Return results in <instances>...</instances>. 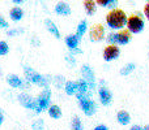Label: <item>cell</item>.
Listing matches in <instances>:
<instances>
[{
	"label": "cell",
	"instance_id": "cell-1",
	"mask_svg": "<svg viewBox=\"0 0 149 130\" xmlns=\"http://www.w3.org/2000/svg\"><path fill=\"white\" fill-rule=\"evenodd\" d=\"M127 14L120 8H114L106 14V23L110 29L114 30H120L127 23Z\"/></svg>",
	"mask_w": 149,
	"mask_h": 130
},
{
	"label": "cell",
	"instance_id": "cell-2",
	"mask_svg": "<svg viewBox=\"0 0 149 130\" xmlns=\"http://www.w3.org/2000/svg\"><path fill=\"white\" fill-rule=\"evenodd\" d=\"M24 76H25V79L29 81L33 85H38L42 89H47L51 83V76H42V74L37 73L33 68L30 66H24Z\"/></svg>",
	"mask_w": 149,
	"mask_h": 130
},
{
	"label": "cell",
	"instance_id": "cell-3",
	"mask_svg": "<svg viewBox=\"0 0 149 130\" xmlns=\"http://www.w3.org/2000/svg\"><path fill=\"white\" fill-rule=\"evenodd\" d=\"M77 102H79V105L81 108V111L84 112L85 116L90 117L95 113L97 111V107H95V103L90 99V96L88 94H76Z\"/></svg>",
	"mask_w": 149,
	"mask_h": 130
},
{
	"label": "cell",
	"instance_id": "cell-4",
	"mask_svg": "<svg viewBox=\"0 0 149 130\" xmlns=\"http://www.w3.org/2000/svg\"><path fill=\"white\" fill-rule=\"evenodd\" d=\"M127 30L130 31L131 34H139L144 30V20H143L140 16H136V14H132L127 18Z\"/></svg>",
	"mask_w": 149,
	"mask_h": 130
},
{
	"label": "cell",
	"instance_id": "cell-5",
	"mask_svg": "<svg viewBox=\"0 0 149 130\" xmlns=\"http://www.w3.org/2000/svg\"><path fill=\"white\" fill-rule=\"evenodd\" d=\"M36 102H37V108L34 112L41 113L45 109H47L50 107V102H51V90L49 87L43 89V91L39 94V96L36 99Z\"/></svg>",
	"mask_w": 149,
	"mask_h": 130
},
{
	"label": "cell",
	"instance_id": "cell-6",
	"mask_svg": "<svg viewBox=\"0 0 149 130\" xmlns=\"http://www.w3.org/2000/svg\"><path fill=\"white\" fill-rule=\"evenodd\" d=\"M81 74H82V77H84V79L86 81L89 90H90V91H94L95 87H97V81H95V77H94V72H93V69L90 68L89 65H82Z\"/></svg>",
	"mask_w": 149,
	"mask_h": 130
},
{
	"label": "cell",
	"instance_id": "cell-7",
	"mask_svg": "<svg viewBox=\"0 0 149 130\" xmlns=\"http://www.w3.org/2000/svg\"><path fill=\"white\" fill-rule=\"evenodd\" d=\"M17 100H18V103H20L24 108H26V109H31V111H36L37 102H36V99H34L33 96H30L29 94H26V92H21V94L17 96Z\"/></svg>",
	"mask_w": 149,
	"mask_h": 130
},
{
	"label": "cell",
	"instance_id": "cell-8",
	"mask_svg": "<svg viewBox=\"0 0 149 130\" xmlns=\"http://www.w3.org/2000/svg\"><path fill=\"white\" fill-rule=\"evenodd\" d=\"M89 38L92 42H101L105 38V29L101 23H94L89 29Z\"/></svg>",
	"mask_w": 149,
	"mask_h": 130
},
{
	"label": "cell",
	"instance_id": "cell-9",
	"mask_svg": "<svg viewBox=\"0 0 149 130\" xmlns=\"http://www.w3.org/2000/svg\"><path fill=\"white\" fill-rule=\"evenodd\" d=\"M120 55V50L116 47V44H109L105 50H103V60L105 61H114L116 60Z\"/></svg>",
	"mask_w": 149,
	"mask_h": 130
},
{
	"label": "cell",
	"instance_id": "cell-10",
	"mask_svg": "<svg viewBox=\"0 0 149 130\" xmlns=\"http://www.w3.org/2000/svg\"><path fill=\"white\" fill-rule=\"evenodd\" d=\"M98 98L102 105H110L113 102V94L106 86H101L98 90Z\"/></svg>",
	"mask_w": 149,
	"mask_h": 130
},
{
	"label": "cell",
	"instance_id": "cell-11",
	"mask_svg": "<svg viewBox=\"0 0 149 130\" xmlns=\"http://www.w3.org/2000/svg\"><path fill=\"white\" fill-rule=\"evenodd\" d=\"M55 13L59 16H63V17H65V16H70L71 14V7L68 5V3L65 1H59L55 4V8H54Z\"/></svg>",
	"mask_w": 149,
	"mask_h": 130
},
{
	"label": "cell",
	"instance_id": "cell-12",
	"mask_svg": "<svg viewBox=\"0 0 149 130\" xmlns=\"http://www.w3.org/2000/svg\"><path fill=\"white\" fill-rule=\"evenodd\" d=\"M7 83L9 85L12 89H20L21 83H22V78H20L17 74L10 73L7 76Z\"/></svg>",
	"mask_w": 149,
	"mask_h": 130
},
{
	"label": "cell",
	"instance_id": "cell-13",
	"mask_svg": "<svg viewBox=\"0 0 149 130\" xmlns=\"http://www.w3.org/2000/svg\"><path fill=\"white\" fill-rule=\"evenodd\" d=\"M82 5H84V10L88 16H93L97 12V3H95V0H84Z\"/></svg>",
	"mask_w": 149,
	"mask_h": 130
},
{
	"label": "cell",
	"instance_id": "cell-14",
	"mask_svg": "<svg viewBox=\"0 0 149 130\" xmlns=\"http://www.w3.org/2000/svg\"><path fill=\"white\" fill-rule=\"evenodd\" d=\"M118 34V44L120 46H124V44H128L130 41H131V33L128 30H124V29H120V31Z\"/></svg>",
	"mask_w": 149,
	"mask_h": 130
},
{
	"label": "cell",
	"instance_id": "cell-15",
	"mask_svg": "<svg viewBox=\"0 0 149 130\" xmlns=\"http://www.w3.org/2000/svg\"><path fill=\"white\" fill-rule=\"evenodd\" d=\"M9 18L12 21H15V22H18V21H21L24 18V10H22V8L13 7L12 9L9 10Z\"/></svg>",
	"mask_w": 149,
	"mask_h": 130
},
{
	"label": "cell",
	"instance_id": "cell-16",
	"mask_svg": "<svg viewBox=\"0 0 149 130\" xmlns=\"http://www.w3.org/2000/svg\"><path fill=\"white\" fill-rule=\"evenodd\" d=\"M45 25H46L47 30H49L55 38L60 39V31H59V29H58V26L54 23V21H51L50 18H47V20H45Z\"/></svg>",
	"mask_w": 149,
	"mask_h": 130
},
{
	"label": "cell",
	"instance_id": "cell-17",
	"mask_svg": "<svg viewBox=\"0 0 149 130\" xmlns=\"http://www.w3.org/2000/svg\"><path fill=\"white\" fill-rule=\"evenodd\" d=\"M47 111H49V116L51 118H54V120H59L60 117H62V108L59 107V105L56 104H52L50 105L49 108H47Z\"/></svg>",
	"mask_w": 149,
	"mask_h": 130
},
{
	"label": "cell",
	"instance_id": "cell-18",
	"mask_svg": "<svg viewBox=\"0 0 149 130\" xmlns=\"http://www.w3.org/2000/svg\"><path fill=\"white\" fill-rule=\"evenodd\" d=\"M64 41H65V44H67V47L70 50H74L79 47L80 39L76 36V34H70V35H67Z\"/></svg>",
	"mask_w": 149,
	"mask_h": 130
},
{
	"label": "cell",
	"instance_id": "cell-19",
	"mask_svg": "<svg viewBox=\"0 0 149 130\" xmlns=\"http://www.w3.org/2000/svg\"><path fill=\"white\" fill-rule=\"evenodd\" d=\"M116 120H118V122L120 124V125H128V124L131 122V116H130V113L126 112V111H119V112L116 113Z\"/></svg>",
	"mask_w": 149,
	"mask_h": 130
},
{
	"label": "cell",
	"instance_id": "cell-20",
	"mask_svg": "<svg viewBox=\"0 0 149 130\" xmlns=\"http://www.w3.org/2000/svg\"><path fill=\"white\" fill-rule=\"evenodd\" d=\"M64 91L67 95H76L77 94V86H76V82L73 81H65L64 83Z\"/></svg>",
	"mask_w": 149,
	"mask_h": 130
},
{
	"label": "cell",
	"instance_id": "cell-21",
	"mask_svg": "<svg viewBox=\"0 0 149 130\" xmlns=\"http://www.w3.org/2000/svg\"><path fill=\"white\" fill-rule=\"evenodd\" d=\"M86 31H88V22H86V20H82L76 28V36L79 39H81Z\"/></svg>",
	"mask_w": 149,
	"mask_h": 130
},
{
	"label": "cell",
	"instance_id": "cell-22",
	"mask_svg": "<svg viewBox=\"0 0 149 130\" xmlns=\"http://www.w3.org/2000/svg\"><path fill=\"white\" fill-rule=\"evenodd\" d=\"M76 86H77V94H88V83L84 78H80L79 81L76 82Z\"/></svg>",
	"mask_w": 149,
	"mask_h": 130
},
{
	"label": "cell",
	"instance_id": "cell-23",
	"mask_svg": "<svg viewBox=\"0 0 149 130\" xmlns=\"http://www.w3.org/2000/svg\"><path fill=\"white\" fill-rule=\"evenodd\" d=\"M51 82L54 83V86L56 87V89H63L64 83H65V78L63 76H55V77H52Z\"/></svg>",
	"mask_w": 149,
	"mask_h": 130
},
{
	"label": "cell",
	"instance_id": "cell-24",
	"mask_svg": "<svg viewBox=\"0 0 149 130\" xmlns=\"http://www.w3.org/2000/svg\"><path fill=\"white\" fill-rule=\"evenodd\" d=\"M135 68H136V65L134 63H128L120 69V74L122 76H128V74H131V72L135 70Z\"/></svg>",
	"mask_w": 149,
	"mask_h": 130
},
{
	"label": "cell",
	"instance_id": "cell-25",
	"mask_svg": "<svg viewBox=\"0 0 149 130\" xmlns=\"http://www.w3.org/2000/svg\"><path fill=\"white\" fill-rule=\"evenodd\" d=\"M71 128L72 130H84V125H82L81 120H80L77 116H74L72 118V124H71Z\"/></svg>",
	"mask_w": 149,
	"mask_h": 130
},
{
	"label": "cell",
	"instance_id": "cell-26",
	"mask_svg": "<svg viewBox=\"0 0 149 130\" xmlns=\"http://www.w3.org/2000/svg\"><path fill=\"white\" fill-rule=\"evenodd\" d=\"M31 128H33V130H43L45 121L42 120V118H37V120L31 124Z\"/></svg>",
	"mask_w": 149,
	"mask_h": 130
},
{
	"label": "cell",
	"instance_id": "cell-27",
	"mask_svg": "<svg viewBox=\"0 0 149 130\" xmlns=\"http://www.w3.org/2000/svg\"><path fill=\"white\" fill-rule=\"evenodd\" d=\"M9 52V46L5 41L0 42V56H5V55Z\"/></svg>",
	"mask_w": 149,
	"mask_h": 130
},
{
	"label": "cell",
	"instance_id": "cell-28",
	"mask_svg": "<svg viewBox=\"0 0 149 130\" xmlns=\"http://www.w3.org/2000/svg\"><path fill=\"white\" fill-rule=\"evenodd\" d=\"M24 31H25V30H24L22 28H18V29H10V30H8L7 35H8V36H10V38H13V36H17V35H20V34H22Z\"/></svg>",
	"mask_w": 149,
	"mask_h": 130
},
{
	"label": "cell",
	"instance_id": "cell-29",
	"mask_svg": "<svg viewBox=\"0 0 149 130\" xmlns=\"http://www.w3.org/2000/svg\"><path fill=\"white\" fill-rule=\"evenodd\" d=\"M109 44H118V34L116 33H110L106 38Z\"/></svg>",
	"mask_w": 149,
	"mask_h": 130
},
{
	"label": "cell",
	"instance_id": "cell-30",
	"mask_svg": "<svg viewBox=\"0 0 149 130\" xmlns=\"http://www.w3.org/2000/svg\"><path fill=\"white\" fill-rule=\"evenodd\" d=\"M65 61H67L71 66H74V65H76V59L73 57L72 54H70V55H67V56H65Z\"/></svg>",
	"mask_w": 149,
	"mask_h": 130
},
{
	"label": "cell",
	"instance_id": "cell-31",
	"mask_svg": "<svg viewBox=\"0 0 149 130\" xmlns=\"http://www.w3.org/2000/svg\"><path fill=\"white\" fill-rule=\"evenodd\" d=\"M8 26H9V23L7 22V20H5V18L3 17V14L0 13V29H8Z\"/></svg>",
	"mask_w": 149,
	"mask_h": 130
},
{
	"label": "cell",
	"instance_id": "cell-32",
	"mask_svg": "<svg viewBox=\"0 0 149 130\" xmlns=\"http://www.w3.org/2000/svg\"><path fill=\"white\" fill-rule=\"evenodd\" d=\"M116 5H118V0H109L107 7L110 8V9H114V8H116Z\"/></svg>",
	"mask_w": 149,
	"mask_h": 130
},
{
	"label": "cell",
	"instance_id": "cell-33",
	"mask_svg": "<svg viewBox=\"0 0 149 130\" xmlns=\"http://www.w3.org/2000/svg\"><path fill=\"white\" fill-rule=\"evenodd\" d=\"M95 3H97V5H100V7H107L109 0H95Z\"/></svg>",
	"mask_w": 149,
	"mask_h": 130
},
{
	"label": "cell",
	"instance_id": "cell-34",
	"mask_svg": "<svg viewBox=\"0 0 149 130\" xmlns=\"http://www.w3.org/2000/svg\"><path fill=\"white\" fill-rule=\"evenodd\" d=\"M144 16L147 17V20L149 21V1L145 4V7H144Z\"/></svg>",
	"mask_w": 149,
	"mask_h": 130
},
{
	"label": "cell",
	"instance_id": "cell-35",
	"mask_svg": "<svg viewBox=\"0 0 149 130\" xmlns=\"http://www.w3.org/2000/svg\"><path fill=\"white\" fill-rule=\"evenodd\" d=\"M4 111L3 109H0V126L3 125V122H4Z\"/></svg>",
	"mask_w": 149,
	"mask_h": 130
},
{
	"label": "cell",
	"instance_id": "cell-36",
	"mask_svg": "<svg viewBox=\"0 0 149 130\" xmlns=\"http://www.w3.org/2000/svg\"><path fill=\"white\" fill-rule=\"evenodd\" d=\"M94 130H109V129H107V126H105V125H98L94 128Z\"/></svg>",
	"mask_w": 149,
	"mask_h": 130
},
{
	"label": "cell",
	"instance_id": "cell-37",
	"mask_svg": "<svg viewBox=\"0 0 149 130\" xmlns=\"http://www.w3.org/2000/svg\"><path fill=\"white\" fill-rule=\"evenodd\" d=\"M71 51H72V55H77V54H82V51L80 48H74V50H71Z\"/></svg>",
	"mask_w": 149,
	"mask_h": 130
},
{
	"label": "cell",
	"instance_id": "cell-38",
	"mask_svg": "<svg viewBox=\"0 0 149 130\" xmlns=\"http://www.w3.org/2000/svg\"><path fill=\"white\" fill-rule=\"evenodd\" d=\"M130 130H143L141 126H139V125H134V126H131V129Z\"/></svg>",
	"mask_w": 149,
	"mask_h": 130
},
{
	"label": "cell",
	"instance_id": "cell-39",
	"mask_svg": "<svg viewBox=\"0 0 149 130\" xmlns=\"http://www.w3.org/2000/svg\"><path fill=\"white\" fill-rule=\"evenodd\" d=\"M13 3H15V4H22L24 1H25V0H12Z\"/></svg>",
	"mask_w": 149,
	"mask_h": 130
},
{
	"label": "cell",
	"instance_id": "cell-40",
	"mask_svg": "<svg viewBox=\"0 0 149 130\" xmlns=\"http://www.w3.org/2000/svg\"><path fill=\"white\" fill-rule=\"evenodd\" d=\"M143 130H149V125H147V126H144V128H143Z\"/></svg>",
	"mask_w": 149,
	"mask_h": 130
},
{
	"label": "cell",
	"instance_id": "cell-41",
	"mask_svg": "<svg viewBox=\"0 0 149 130\" xmlns=\"http://www.w3.org/2000/svg\"><path fill=\"white\" fill-rule=\"evenodd\" d=\"M148 57H149V54H148Z\"/></svg>",
	"mask_w": 149,
	"mask_h": 130
},
{
	"label": "cell",
	"instance_id": "cell-42",
	"mask_svg": "<svg viewBox=\"0 0 149 130\" xmlns=\"http://www.w3.org/2000/svg\"><path fill=\"white\" fill-rule=\"evenodd\" d=\"M147 1H149V0H147Z\"/></svg>",
	"mask_w": 149,
	"mask_h": 130
}]
</instances>
